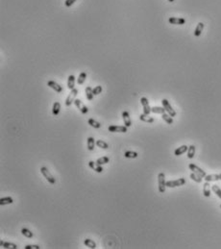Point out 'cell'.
<instances>
[{
	"label": "cell",
	"mask_w": 221,
	"mask_h": 249,
	"mask_svg": "<svg viewBox=\"0 0 221 249\" xmlns=\"http://www.w3.org/2000/svg\"><path fill=\"white\" fill-rule=\"evenodd\" d=\"M24 248L25 249H39L41 247H39V245H36V244H28L26 245Z\"/></svg>",
	"instance_id": "obj_39"
},
{
	"label": "cell",
	"mask_w": 221,
	"mask_h": 249,
	"mask_svg": "<svg viewBox=\"0 0 221 249\" xmlns=\"http://www.w3.org/2000/svg\"><path fill=\"white\" fill-rule=\"evenodd\" d=\"M96 145L100 148H102V149H108L109 148V144H107L106 142H104V140H98L96 142Z\"/></svg>",
	"instance_id": "obj_30"
},
{
	"label": "cell",
	"mask_w": 221,
	"mask_h": 249,
	"mask_svg": "<svg viewBox=\"0 0 221 249\" xmlns=\"http://www.w3.org/2000/svg\"><path fill=\"white\" fill-rule=\"evenodd\" d=\"M47 86L50 87L51 89H53L55 91L58 92V93H61V92H63V91H64V89H63L62 86H60L58 83H56L55 81H52V80L47 82Z\"/></svg>",
	"instance_id": "obj_10"
},
{
	"label": "cell",
	"mask_w": 221,
	"mask_h": 249,
	"mask_svg": "<svg viewBox=\"0 0 221 249\" xmlns=\"http://www.w3.org/2000/svg\"><path fill=\"white\" fill-rule=\"evenodd\" d=\"M85 93H86V97H87V99H88V100L91 101V100L93 99V96H94L93 89H91V87H87L86 89H85Z\"/></svg>",
	"instance_id": "obj_20"
},
{
	"label": "cell",
	"mask_w": 221,
	"mask_h": 249,
	"mask_svg": "<svg viewBox=\"0 0 221 249\" xmlns=\"http://www.w3.org/2000/svg\"><path fill=\"white\" fill-rule=\"evenodd\" d=\"M140 103L143 107V113L145 115H149L151 113V107L149 105V101L146 97H141L140 98Z\"/></svg>",
	"instance_id": "obj_9"
},
{
	"label": "cell",
	"mask_w": 221,
	"mask_h": 249,
	"mask_svg": "<svg viewBox=\"0 0 221 249\" xmlns=\"http://www.w3.org/2000/svg\"><path fill=\"white\" fill-rule=\"evenodd\" d=\"M109 162H110V158L107 157V156H104V157L99 158L98 160L96 161V163L98 164V165L102 166V165H105V164H108Z\"/></svg>",
	"instance_id": "obj_34"
},
{
	"label": "cell",
	"mask_w": 221,
	"mask_h": 249,
	"mask_svg": "<svg viewBox=\"0 0 221 249\" xmlns=\"http://www.w3.org/2000/svg\"><path fill=\"white\" fill-rule=\"evenodd\" d=\"M139 119L143 122H147V123H153L154 122V118L149 116V115H145V113H141L139 115Z\"/></svg>",
	"instance_id": "obj_17"
},
{
	"label": "cell",
	"mask_w": 221,
	"mask_h": 249,
	"mask_svg": "<svg viewBox=\"0 0 221 249\" xmlns=\"http://www.w3.org/2000/svg\"><path fill=\"white\" fill-rule=\"evenodd\" d=\"M89 168H91V169H93L94 171L98 172V173H101V172L104 170L103 168H102V166H100V165H98V164H97L96 162L89 161Z\"/></svg>",
	"instance_id": "obj_13"
},
{
	"label": "cell",
	"mask_w": 221,
	"mask_h": 249,
	"mask_svg": "<svg viewBox=\"0 0 221 249\" xmlns=\"http://www.w3.org/2000/svg\"><path fill=\"white\" fill-rule=\"evenodd\" d=\"M78 92L79 91H78L77 89H71V91H70V93L68 94L67 98V100H65V106H67V107H69V106H71L72 103L74 102L76 96H77Z\"/></svg>",
	"instance_id": "obj_3"
},
{
	"label": "cell",
	"mask_w": 221,
	"mask_h": 249,
	"mask_svg": "<svg viewBox=\"0 0 221 249\" xmlns=\"http://www.w3.org/2000/svg\"><path fill=\"white\" fill-rule=\"evenodd\" d=\"M12 203H14V199H13L12 197H10V196L0 198V205H1V206L8 205V204H12Z\"/></svg>",
	"instance_id": "obj_22"
},
{
	"label": "cell",
	"mask_w": 221,
	"mask_h": 249,
	"mask_svg": "<svg viewBox=\"0 0 221 249\" xmlns=\"http://www.w3.org/2000/svg\"><path fill=\"white\" fill-rule=\"evenodd\" d=\"M41 174L44 176V178H45L47 181L50 183V184H51V185L56 184V179H55V177L52 175L51 173H50L48 168H45V166H43V168H41Z\"/></svg>",
	"instance_id": "obj_1"
},
{
	"label": "cell",
	"mask_w": 221,
	"mask_h": 249,
	"mask_svg": "<svg viewBox=\"0 0 221 249\" xmlns=\"http://www.w3.org/2000/svg\"><path fill=\"white\" fill-rule=\"evenodd\" d=\"M185 184H186V179L185 178H179L177 180H173V181L166 182V187H168V188H176V187L184 186Z\"/></svg>",
	"instance_id": "obj_6"
},
{
	"label": "cell",
	"mask_w": 221,
	"mask_h": 249,
	"mask_svg": "<svg viewBox=\"0 0 221 249\" xmlns=\"http://www.w3.org/2000/svg\"><path fill=\"white\" fill-rule=\"evenodd\" d=\"M87 144H88V149L89 151H93L94 149V146H95L96 142L93 137H89L88 138V142H87Z\"/></svg>",
	"instance_id": "obj_21"
},
{
	"label": "cell",
	"mask_w": 221,
	"mask_h": 249,
	"mask_svg": "<svg viewBox=\"0 0 221 249\" xmlns=\"http://www.w3.org/2000/svg\"><path fill=\"white\" fill-rule=\"evenodd\" d=\"M190 178H191V180H193V181L196 182V183H201L202 182V177L199 176L198 174L194 173V172H192V173L190 174Z\"/></svg>",
	"instance_id": "obj_36"
},
{
	"label": "cell",
	"mask_w": 221,
	"mask_h": 249,
	"mask_svg": "<svg viewBox=\"0 0 221 249\" xmlns=\"http://www.w3.org/2000/svg\"><path fill=\"white\" fill-rule=\"evenodd\" d=\"M138 154L136 152H135V151H126V152L124 153V157L125 158H128V159H136L138 158Z\"/></svg>",
	"instance_id": "obj_25"
},
{
	"label": "cell",
	"mask_w": 221,
	"mask_h": 249,
	"mask_svg": "<svg viewBox=\"0 0 221 249\" xmlns=\"http://www.w3.org/2000/svg\"><path fill=\"white\" fill-rule=\"evenodd\" d=\"M21 234L24 236V237L28 238V239H32V238L34 237L33 233L31 232L29 229H27V228H22L21 229Z\"/></svg>",
	"instance_id": "obj_28"
},
{
	"label": "cell",
	"mask_w": 221,
	"mask_h": 249,
	"mask_svg": "<svg viewBox=\"0 0 221 249\" xmlns=\"http://www.w3.org/2000/svg\"><path fill=\"white\" fill-rule=\"evenodd\" d=\"M204 179L207 182L218 181V180H221V174H210V175H206Z\"/></svg>",
	"instance_id": "obj_14"
},
{
	"label": "cell",
	"mask_w": 221,
	"mask_h": 249,
	"mask_svg": "<svg viewBox=\"0 0 221 249\" xmlns=\"http://www.w3.org/2000/svg\"><path fill=\"white\" fill-rule=\"evenodd\" d=\"M127 126L125 125H111L108 128V131L112 133H126L127 132Z\"/></svg>",
	"instance_id": "obj_4"
},
{
	"label": "cell",
	"mask_w": 221,
	"mask_h": 249,
	"mask_svg": "<svg viewBox=\"0 0 221 249\" xmlns=\"http://www.w3.org/2000/svg\"><path fill=\"white\" fill-rule=\"evenodd\" d=\"M158 183H159V192L160 193H164L166 189V181H165V175L164 173L160 172L158 175Z\"/></svg>",
	"instance_id": "obj_2"
},
{
	"label": "cell",
	"mask_w": 221,
	"mask_h": 249,
	"mask_svg": "<svg viewBox=\"0 0 221 249\" xmlns=\"http://www.w3.org/2000/svg\"><path fill=\"white\" fill-rule=\"evenodd\" d=\"M168 22L174 25H183L186 23V19L183 17H170L168 19Z\"/></svg>",
	"instance_id": "obj_11"
},
{
	"label": "cell",
	"mask_w": 221,
	"mask_h": 249,
	"mask_svg": "<svg viewBox=\"0 0 221 249\" xmlns=\"http://www.w3.org/2000/svg\"><path fill=\"white\" fill-rule=\"evenodd\" d=\"M162 106H164V108L165 109V112H167L168 115H169L170 116H172V117L176 116V112L174 111V109L172 108V106L170 105V103L168 102L167 99H162Z\"/></svg>",
	"instance_id": "obj_5"
},
{
	"label": "cell",
	"mask_w": 221,
	"mask_h": 249,
	"mask_svg": "<svg viewBox=\"0 0 221 249\" xmlns=\"http://www.w3.org/2000/svg\"><path fill=\"white\" fill-rule=\"evenodd\" d=\"M122 119H123V122H124V125L127 126V127H130L132 126V120H131V117H130V115H129L128 112H122Z\"/></svg>",
	"instance_id": "obj_12"
},
{
	"label": "cell",
	"mask_w": 221,
	"mask_h": 249,
	"mask_svg": "<svg viewBox=\"0 0 221 249\" xmlns=\"http://www.w3.org/2000/svg\"><path fill=\"white\" fill-rule=\"evenodd\" d=\"M188 168H189V169H190L191 171L194 172V173H196V174H198V175L201 176L202 178H205V177H206V175H207L206 172H205L203 169L200 168L199 166H197L196 165H194V164H189Z\"/></svg>",
	"instance_id": "obj_7"
},
{
	"label": "cell",
	"mask_w": 221,
	"mask_h": 249,
	"mask_svg": "<svg viewBox=\"0 0 221 249\" xmlns=\"http://www.w3.org/2000/svg\"><path fill=\"white\" fill-rule=\"evenodd\" d=\"M168 1H169V2H174L175 0H168Z\"/></svg>",
	"instance_id": "obj_40"
},
{
	"label": "cell",
	"mask_w": 221,
	"mask_h": 249,
	"mask_svg": "<svg viewBox=\"0 0 221 249\" xmlns=\"http://www.w3.org/2000/svg\"><path fill=\"white\" fill-rule=\"evenodd\" d=\"M0 246H2V247H4L6 249H17V244H15V243H13V242H4V240H1V242H0Z\"/></svg>",
	"instance_id": "obj_15"
},
{
	"label": "cell",
	"mask_w": 221,
	"mask_h": 249,
	"mask_svg": "<svg viewBox=\"0 0 221 249\" xmlns=\"http://www.w3.org/2000/svg\"><path fill=\"white\" fill-rule=\"evenodd\" d=\"M102 91H103V89H102L101 86H96L95 88L93 89V94L94 95H98L102 92Z\"/></svg>",
	"instance_id": "obj_37"
},
{
	"label": "cell",
	"mask_w": 221,
	"mask_h": 249,
	"mask_svg": "<svg viewBox=\"0 0 221 249\" xmlns=\"http://www.w3.org/2000/svg\"><path fill=\"white\" fill-rule=\"evenodd\" d=\"M204 23L203 22H199L198 24H197L195 30H194V36L195 37H199L200 35L202 34V32H203V29H204Z\"/></svg>",
	"instance_id": "obj_19"
},
{
	"label": "cell",
	"mask_w": 221,
	"mask_h": 249,
	"mask_svg": "<svg viewBox=\"0 0 221 249\" xmlns=\"http://www.w3.org/2000/svg\"><path fill=\"white\" fill-rule=\"evenodd\" d=\"M88 123L91 127H93V128H95V129L101 128V123L98 122V121H96L95 119H93V118H89V119L88 120Z\"/></svg>",
	"instance_id": "obj_27"
},
{
	"label": "cell",
	"mask_w": 221,
	"mask_h": 249,
	"mask_svg": "<svg viewBox=\"0 0 221 249\" xmlns=\"http://www.w3.org/2000/svg\"><path fill=\"white\" fill-rule=\"evenodd\" d=\"M188 147L186 146V145H182V146L178 147L177 149L175 150L174 155L175 156H181V155H183L184 153L188 152Z\"/></svg>",
	"instance_id": "obj_16"
},
{
	"label": "cell",
	"mask_w": 221,
	"mask_h": 249,
	"mask_svg": "<svg viewBox=\"0 0 221 249\" xmlns=\"http://www.w3.org/2000/svg\"><path fill=\"white\" fill-rule=\"evenodd\" d=\"M84 243H85V245L89 248H91V249L96 248V243L91 239H86L85 240H84Z\"/></svg>",
	"instance_id": "obj_26"
},
{
	"label": "cell",
	"mask_w": 221,
	"mask_h": 249,
	"mask_svg": "<svg viewBox=\"0 0 221 249\" xmlns=\"http://www.w3.org/2000/svg\"><path fill=\"white\" fill-rule=\"evenodd\" d=\"M212 192H214L215 194H216L217 196L221 199V190H220V188L218 187L217 185H212Z\"/></svg>",
	"instance_id": "obj_35"
},
{
	"label": "cell",
	"mask_w": 221,
	"mask_h": 249,
	"mask_svg": "<svg viewBox=\"0 0 221 249\" xmlns=\"http://www.w3.org/2000/svg\"><path fill=\"white\" fill-rule=\"evenodd\" d=\"M76 1H77V0H65V7H68V8H69L70 6H72V5L74 4Z\"/></svg>",
	"instance_id": "obj_38"
},
{
	"label": "cell",
	"mask_w": 221,
	"mask_h": 249,
	"mask_svg": "<svg viewBox=\"0 0 221 249\" xmlns=\"http://www.w3.org/2000/svg\"><path fill=\"white\" fill-rule=\"evenodd\" d=\"M60 111H61V104L59 102H55L53 104V108H52V113L56 116L59 115Z\"/></svg>",
	"instance_id": "obj_24"
},
{
	"label": "cell",
	"mask_w": 221,
	"mask_h": 249,
	"mask_svg": "<svg viewBox=\"0 0 221 249\" xmlns=\"http://www.w3.org/2000/svg\"><path fill=\"white\" fill-rule=\"evenodd\" d=\"M74 85H75L74 75H69L68 76V80H67V88L71 91V89H74Z\"/></svg>",
	"instance_id": "obj_23"
},
{
	"label": "cell",
	"mask_w": 221,
	"mask_h": 249,
	"mask_svg": "<svg viewBox=\"0 0 221 249\" xmlns=\"http://www.w3.org/2000/svg\"><path fill=\"white\" fill-rule=\"evenodd\" d=\"M162 117L167 124H173V117L172 116H170L169 115H167V113H164L162 115Z\"/></svg>",
	"instance_id": "obj_31"
},
{
	"label": "cell",
	"mask_w": 221,
	"mask_h": 249,
	"mask_svg": "<svg viewBox=\"0 0 221 249\" xmlns=\"http://www.w3.org/2000/svg\"><path fill=\"white\" fill-rule=\"evenodd\" d=\"M220 208H221V205H220Z\"/></svg>",
	"instance_id": "obj_41"
},
{
	"label": "cell",
	"mask_w": 221,
	"mask_h": 249,
	"mask_svg": "<svg viewBox=\"0 0 221 249\" xmlns=\"http://www.w3.org/2000/svg\"><path fill=\"white\" fill-rule=\"evenodd\" d=\"M203 194L206 197H210V182H207L203 185Z\"/></svg>",
	"instance_id": "obj_18"
},
{
	"label": "cell",
	"mask_w": 221,
	"mask_h": 249,
	"mask_svg": "<svg viewBox=\"0 0 221 249\" xmlns=\"http://www.w3.org/2000/svg\"><path fill=\"white\" fill-rule=\"evenodd\" d=\"M151 112L154 113H160V115H162V113H165V109L164 107H153L151 108Z\"/></svg>",
	"instance_id": "obj_32"
},
{
	"label": "cell",
	"mask_w": 221,
	"mask_h": 249,
	"mask_svg": "<svg viewBox=\"0 0 221 249\" xmlns=\"http://www.w3.org/2000/svg\"><path fill=\"white\" fill-rule=\"evenodd\" d=\"M74 104L76 106V108H77V109L80 111V112L82 113H84V115L89 112L88 107H87V106L84 104V103L81 101L80 99H75L74 100Z\"/></svg>",
	"instance_id": "obj_8"
},
{
	"label": "cell",
	"mask_w": 221,
	"mask_h": 249,
	"mask_svg": "<svg viewBox=\"0 0 221 249\" xmlns=\"http://www.w3.org/2000/svg\"><path fill=\"white\" fill-rule=\"evenodd\" d=\"M194 155H195V146L194 145H190V146H188V158L192 159Z\"/></svg>",
	"instance_id": "obj_29"
},
{
	"label": "cell",
	"mask_w": 221,
	"mask_h": 249,
	"mask_svg": "<svg viewBox=\"0 0 221 249\" xmlns=\"http://www.w3.org/2000/svg\"><path fill=\"white\" fill-rule=\"evenodd\" d=\"M86 78H87V73L84 72V71H83V72H81L80 75H79L78 79H77L78 85H83L84 82H85V80H86Z\"/></svg>",
	"instance_id": "obj_33"
}]
</instances>
